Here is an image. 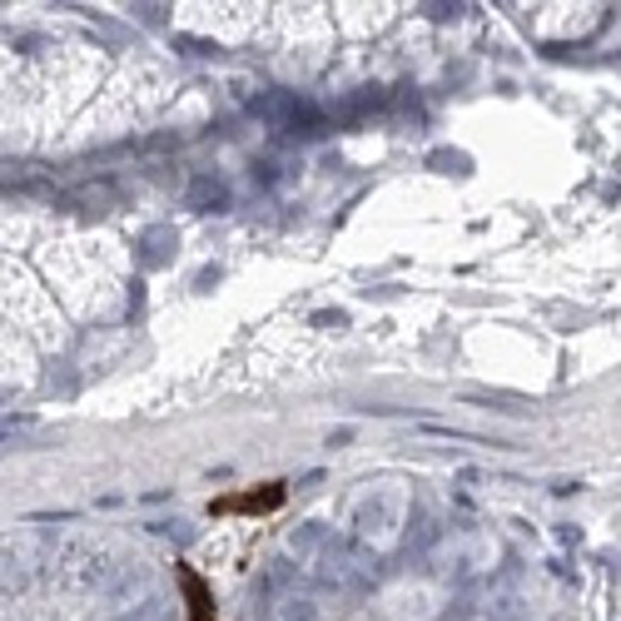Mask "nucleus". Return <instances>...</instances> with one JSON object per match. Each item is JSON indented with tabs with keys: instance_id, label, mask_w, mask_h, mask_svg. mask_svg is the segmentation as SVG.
<instances>
[{
	"instance_id": "nucleus-1",
	"label": "nucleus",
	"mask_w": 621,
	"mask_h": 621,
	"mask_svg": "<svg viewBox=\"0 0 621 621\" xmlns=\"http://www.w3.org/2000/svg\"><path fill=\"white\" fill-rule=\"evenodd\" d=\"M274 507H283V482H264L258 493H235V497H214L210 512L214 517H229V512H274Z\"/></svg>"
},
{
	"instance_id": "nucleus-2",
	"label": "nucleus",
	"mask_w": 621,
	"mask_h": 621,
	"mask_svg": "<svg viewBox=\"0 0 621 621\" xmlns=\"http://www.w3.org/2000/svg\"><path fill=\"white\" fill-rule=\"evenodd\" d=\"M179 586H185V597H189V621H214L210 582H204L194 567H179Z\"/></svg>"
}]
</instances>
